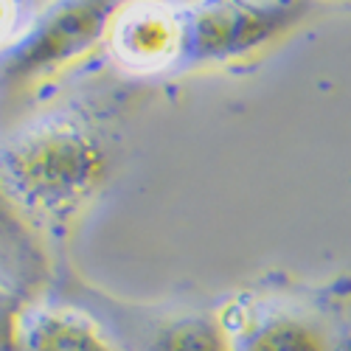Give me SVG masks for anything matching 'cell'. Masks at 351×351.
<instances>
[{
	"label": "cell",
	"instance_id": "obj_1",
	"mask_svg": "<svg viewBox=\"0 0 351 351\" xmlns=\"http://www.w3.org/2000/svg\"><path fill=\"white\" fill-rule=\"evenodd\" d=\"M107 158L90 130L56 121L9 141L0 149V183L25 214L68 219L96 194Z\"/></svg>",
	"mask_w": 351,
	"mask_h": 351
},
{
	"label": "cell",
	"instance_id": "obj_2",
	"mask_svg": "<svg viewBox=\"0 0 351 351\" xmlns=\"http://www.w3.org/2000/svg\"><path fill=\"white\" fill-rule=\"evenodd\" d=\"M309 9L312 0H194L183 9L180 65L247 60L295 32Z\"/></svg>",
	"mask_w": 351,
	"mask_h": 351
},
{
	"label": "cell",
	"instance_id": "obj_3",
	"mask_svg": "<svg viewBox=\"0 0 351 351\" xmlns=\"http://www.w3.org/2000/svg\"><path fill=\"white\" fill-rule=\"evenodd\" d=\"M121 0H53L9 45L3 68L12 76H45L87 53L110 34Z\"/></svg>",
	"mask_w": 351,
	"mask_h": 351
},
{
	"label": "cell",
	"instance_id": "obj_4",
	"mask_svg": "<svg viewBox=\"0 0 351 351\" xmlns=\"http://www.w3.org/2000/svg\"><path fill=\"white\" fill-rule=\"evenodd\" d=\"M115 56L135 71H158L180 62L183 53V9L160 0L121 3L110 25Z\"/></svg>",
	"mask_w": 351,
	"mask_h": 351
},
{
	"label": "cell",
	"instance_id": "obj_5",
	"mask_svg": "<svg viewBox=\"0 0 351 351\" xmlns=\"http://www.w3.org/2000/svg\"><path fill=\"white\" fill-rule=\"evenodd\" d=\"M14 351H124L115 346L96 320L87 315L37 304L25 306L14 317Z\"/></svg>",
	"mask_w": 351,
	"mask_h": 351
},
{
	"label": "cell",
	"instance_id": "obj_6",
	"mask_svg": "<svg viewBox=\"0 0 351 351\" xmlns=\"http://www.w3.org/2000/svg\"><path fill=\"white\" fill-rule=\"evenodd\" d=\"M237 351H340L324 317L301 309H276L237 335Z\"/></svg>",
	"mask_w": 351,
	"mask_h": 351
},
{
	"label": "cell",
	"instance_id": "obj_7",
	"mask_svg": "<svg viewBox=\"0 0 351 351\" xmlns=\"http://www.w3.org/2000/svg\"><path fill=\"white\" fill-rule=\"evenodd\" d=\"M43 253L23 219V211L0 183V281L14 289H28L43 278Z\"/></svg>",
	"mask_w": 351,
	"mask_h": 351
},
{
	"label": "cell",
	"instance_id": "obj_8",
	"mask_svg": "<svg viewBox=\"0 0 351 351\" xmlns=\"http://www.w3.org/2000/svg\"><path fill=\"white\" fill-rule=\"evenodd\" d=\"M149 351H237V332L219 315H183L155 332Z\"/></svg>",
	"mask_w": 351,
	"mask_h": 351
},
{
	"label": "cell",
	"instance_id": "obj_9",
	"mask_svg": "<svg viewBox=\"0 0 351 351\" xmlns=\"http://www.w3.org/2000/svg\"><path fill=\"white\" fill-rule=\"evenodd\" d=\"M12 17H14V3L12 0H0V34L9 32Z\"/></svg>",
	"mask_w": 351,
	"mask_h": 351
},
{
	"label": "cell",
	"instance_id": "obj_10",
	"mask_svg": "<svg viewBox=\"0 0 351 351\" xmlns=\"http://www.w3.org/2000/svg\"><path fill=\"white\" fill-rule=\"evenodd\" d=\"M312 3H315V0H312Z\"/></svg>",
	"mask_w": 351,
	"mask_h": 351
}]
</instances>
